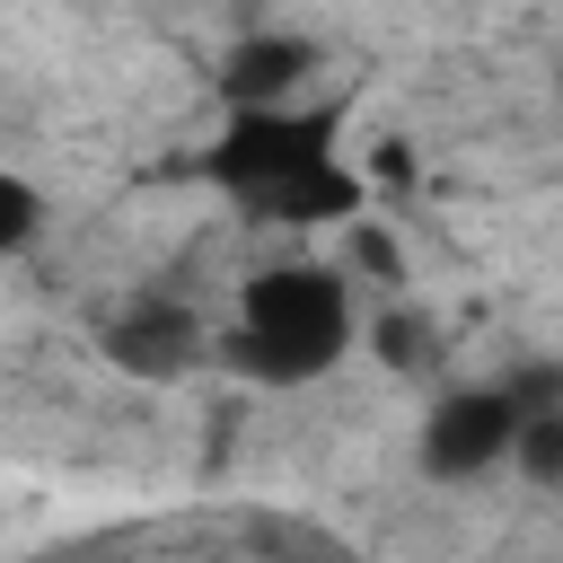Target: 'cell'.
I'll list each match as a JSON object with an SVG mask.
<instances>
[{
	"instance_id": "6da1fadb",
	"label": "cell",
	"mask_w": 563,
	"mask_h": 563,
	"mask_svg": "<svg viewBox=\"0 0 563 563\" xmlns=\"http://www.w3.org/2000/svg\"><path fill=\"white\" fill-rule=\"evenodd\" d=\"M369 334L361 308V273L334 255H273L238 282L229 325H220V369L273 396H299L317 378H334Z\"/></svg>"
},
{
	"instance_id": "7a4b0ae2",
	"label": "cell",
	"mask_w": 563,
	"mask_h": 563,
	"mask_svg": "<svg viewBox=\"0 0 563 563\" xmlns=\"http://www.w3.org/2000/svg\"><path fill=\"white\" fill-rule=\"evenodd\" d=\"M202 176L273 229H325V220H361V167L343 158V114L334 106H255V114H220V141L202 150Z\"/></svg>"
},
{
	"instance_id": "3957f363",
	"label": "cell",
	"mask_w": 563,
	"mask_h": 563,
	"mask_svg": "<svg viewBox=\"0 0 563 563\" xmlns=\"http://www.w3.org/2000/svg\"><path fill=\"white\" fill-rule=\"evenodd\" d=\"M528 405H537V378H466V387H440L413 422V466L431 484H484L519 457V431H528Z\"/></svg>"
},
{
	"instance_id": "277c9868",
	"label": "cell",
	"mask_w": 563,
	"mask_h": 563,
	"mask_svg": "<svg viewBox=\"0 0 563 563\" xmlns=\"http://www.w3.org/2000/svg\"><path fill=\"white\" fill-rule=\"evenodd\" d=\"M97 352H106V369H123L141 387H185L202 361H220V325L185 290H123L97 317Z\"/></svg>"
},
{
	"instance_id": "5b68a950",
	"label": "cell",
	"mask_w": 563,
	"mask_h": 563,
	"mask_svg": "<svg viewBox=\"0 0 563 563\" xmlns=\"http://www.w3.org/2000/svg\"><path fill=\"white\" fill-rule=\"evenodd\" d=\"M317 70H325V44L299 35V26H246L220 70H211V97L220 114H255V106H308L317 97Z\"/></svg>"
},
{
	"instance_id": "8992f818",
	"label": "cell",
	"mask_w": 563,
	"mask_h": 563,
	"mask_svg": "<svg viewBox=\"0 0 563 563\" xmlns=\"http://www.w3.org/2000/svg\"><path fill=\"white\" fill-rule=\"evenodd\" d=\"M361 352H378L387 378H422V369H440V325L413 317V308H378L369 334H361Z\"/></svg>"
},
{
	"instance_id": "52a82bcc",
	"label": "cell",
	"mask_w": 563,
	"mask_h": 563,
	"mask_svg": "<svg viewBox=\"0 0 563 563\" xmlns=\"http://www.w3.org/2000/svg\"><path fill=\"white\" fill-rule=\"evenodd\" d=\"M510 475H528V484H563V396H554V387H537V405H528V431H519V457H510Z\"/></svg>"
},
{
	"instance_id": "ba28073f",
	"label": "cell",
	"mask_w": 563,
	"mask_h": 563,
	"mask_svg": "<svg viewBox=\"0 0 563 563\" xmlns=\"http://www.w3.org/2000/svg\"><path fill=\"white\" fill-rule=\"evenodd\" d=\"M35 238H44V194H35V176H0V255L18 264V255H35Z\"/></svg>"
}]
</instances>
